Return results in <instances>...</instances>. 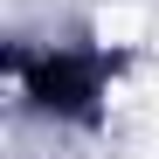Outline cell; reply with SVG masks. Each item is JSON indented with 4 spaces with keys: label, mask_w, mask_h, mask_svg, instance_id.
Here are the masks:
<instances>
[{
    "label": "cell",
    "mask_w": 159,
    "mask_h": 159,
    "mask_svg": "<svg viewBox=\"0 0 159 159\" xmlns=\"http://www.w3.org/2000/svg\"><path fill=\"white\" fill-rule=\"evenodd\" d=\"M152 35V14L131 7V0H111V7H97V42L104 48H139Z\"/></svg>",
    "instance_id": "1"
}]
</instances>
